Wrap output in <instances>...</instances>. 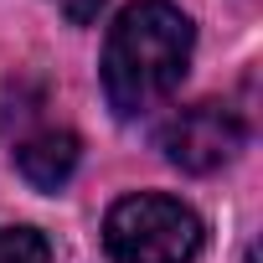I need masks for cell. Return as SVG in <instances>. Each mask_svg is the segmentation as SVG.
I'll return each mask as SVG.
<instances>
[{
	"instance_id": "obj_1",
	"label": "cell",
	"mask_w": 263,
	"mask_h": 263,
	"mask_svg": "<svg viewBox=\"0 0 263 263\" xmlns=\"http://www.w3.org/2000/svg\"><path fill=\"white\" fill-rule=\"evenodd\" d=\"M196 31L171 0H135L124 6L103 42V93L119 119H145L160 108L186 67H191Z\"/></svg>"
},
{
	"instance_id": "obj_3",
	"label": "cell",
	"mask_w": 263,
	"mask_h": 263,
	"mask_svg": "<svg viewBox=\"0 0 263 263\" xmlns=\"http://www.w3.org/2000/svg\"><path fill=\"white\" fill-rule=\"evenodd\" d=\"M47 93L31 88V83H11L6 88V108H0V124L11 135V160L16 171L36 186V191H62L78 171V135L62 124H52L47 114Z\"/></svg>"
},
{
	"instance_id": "obj_2",
	"label": "cell",
	"mask_w": 263,
	"mask_h": 263,
	"mask_svg": "<svg viewBox=\"0 0 263 263\" xmlns=\"http://www.w3.org/2000/svg\"><path fill=\"white\" fill-rule=\"evenodd\" d=\"M201 242H206L201 217L160 191L124 196L103 217V248L114 263H191Z\"/></svg>"
},
{
	"instance_id": "obj_6",
	"label": "cell",
	"mask_w": 263,
	"mask_h": 263,
	"mask_svg": "<svg viewBox=\"0 0 263 263\" xmlns=\"http://www.w3.org/2000/svg\"><path fill=\"white\" fill-rule=\"evenodd\" d=\"M52 6H57L72 26H93V21H98V11L108 6V0H52Z\"/></svg>"
},
{
	"instance_id": "obj_4",
	"label": "cell",
	"mask_w": 263,
	"mask_h": 263,
	"mask_svg": "<svg viewBox=\"0 0 263 263\" xmlns=\"http://www.w3.org/2000/svg\"><path fill=\"white\" fill-rule=\"evenodd\" d=\"M248 140V124L237 119V108L227 103H191L181 114H171V124L160 129V150L171 165L191 171V176H206V171H222Z\"/></svg>"
},
{
	"instance_id": "obj_5",
	"label": "cell",
	"mask_w": 263,
	"mask_h": 263,
	"mask_svg": "<svg viewBox=\"0 0 263 263\" xmlns=\"http://www.w3.org/2000/svg\"><path fill=\"white\" fill-rule=\"evenodd\" d=\"M0 263H52V242L36 227H0Z\"/></svg>"
}]
</instances>
